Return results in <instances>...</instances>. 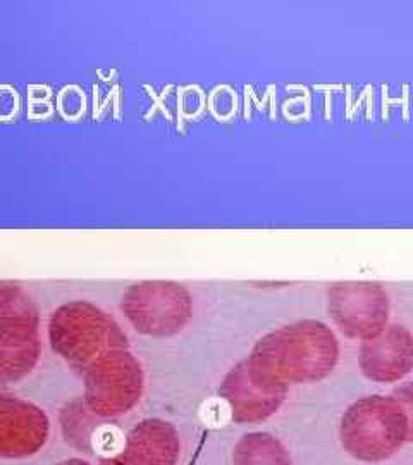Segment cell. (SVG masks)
<instances>
[{"label":"cell","instance_id":"52a82bcc","mask_svg":"<svg viewBox=\"0 0 413 465\" xmlns=\"http://www.w3.org/2000/svg\"><path fill=\"white\" fill-rule=\"evenodd\" d=\"M290 384L280 381L250 357L232 367L221 382L219 395L234 422L259 424L274 416L288 397Z\"/></svg>","mask_w":413,"mask_h":465},{"label":"cell","instance_id":"30bf717a","mask_svg":"<svg viewBox=\"0 0 413 465\" xmlns=\"http://www.w3.org/2000/svg\"><path fill=\"white\" fill-rule=\"evenodd\" d=\"M360 371L367 380L393 384L413 369V334L401 324H388L384 331L362 341Z\"/></svg>","mask_w":413,"mask_h":465},{"label":"cell","instance_id":"3957f363","mask_svg":"<svg viewBox=\"0 0 413 465\" xmlns=\"http://www.w3.org/2000/svg\"><path fill=\"white\" fill-rule=\"evenodd\" d=\"M341 445L357 460L380 462L408 441V420L393 397L370 395L353 401L341 417Z\"/></svg>","mask_w":413,"mask_h":465},{"label":"cell","instance_id":"5b68a950","mask_svg":"<svg viewBox=\"0 0 413 465\" xmlns=\"http://www.w3.org/2000/svg\"><path fill=\"white\" fill-rule=\"evenodd\" d=\"M86 409L97 417H116L130 412L142 399L145 374L130 349L102 353L82 372Z\"/></svg>","mask_w":413,"mask_h":465},{"label":"cell","instance_id":"7a4b0ae2","mask_svg":"<svg viewBox=\"0 0 413 465\" xmlns=\"http://www.w3.org/2000/svg\"><path fill=\"white\" fill-rule=\"evenodd\" d=\"M49 340L52 350L80 374L102 353L130 349L116 319L86 300L67 302L52 314Z\"/></svg>","mask_w":413,"mask_h":465},{"label":"cell","instance_id":"6da1fadb","mask_svg":"<svg viewBox=\"0 0 413 465\" xmlns=\"http://www.w3.org/2000/svg\"><path fill=\"white\" fill-rule=\"evenodd\" d=\"M248 357L280 381L310 384L334 371L339 343L328 324L303 319L267 332Z\"/></svg>","mask_w":413,"mask_h":465},{"label":"cell","instance_id":"4fadbf2b","mask_svg":"<svg viewBox=\"0 0 413 465\" xmlns=\"http://www.w3.org/2000/svg\"><path fill=\"white\" fill-rule=\"evenodd\" d=\"M391 397L397 400L401 409L405 411V416L408 420V441L413 443V380L399 384Z\"/></svg>","mask_w":413,"mask_h":465},{"label":"cell","instance_id":"ba28073f","mask_svg":"<svg viewBox=\"0 0 413 465\" xmlns=\"http://www.w3.org/2000/svg\"><path fill=\"white\" fill-rule=\"evenodd\" d=\"M328 312L345 336L365 341L388 328L389 297L379 282H334L328 288Z\"/></svg>","mask_w":413,"mask_h":465},{"label":"cell","instance_id":"7c38bea8","mask_svg":"<svg viewBox=\"0 0 413 465\" xmlns=\"http://www.w3.org/2000/svg\"><path fill=\"white\" fill-rule=\"evenodd\" d=\"M234 465H291L281 441L269 432L245 434L232 450Z\"/></svg>","mask_w":413,"mask_h":465},{"label":"cell","instance_id":"277c9868","mask_svg":"<svg viewBox=\"0 0 413 465\" xmlns=\"http://www.w3.org/2000/svg\"><path fill=\"white\" fill-rule=\"evenodd\" d=\"M40 355V311L34 300L21 284L0 282V381L23 380Z\"/></svg>","mask_w":413,"mask_h":465},{"label":"cell","instance_id":"5bb4252c","mask_svg":"<svg viewBox=\"0 0 413 465\" xmlns=\"http://www.w3.org/2000/svg\"><path fill=\"white\" fill-rule=\"evenodd\" d=\"M57 465H88L84 460H80V459H69V460H64V462H61V464Z\"/></svg>","mask_w":413,"mask_h":465},{"label":"cell","instance_id":"8fae6325","mask_svg":"<svg viewBox=\"0 0 413 465\" xmlns=\"http://www.w3.org/2000/svg\"><path fill=\"white\" fill-rule=\"evenodd\" d=\"M180 436L171 422L147 419L133 428L116 453L99 465H176Z\"/></svg>","mask_w":413,"mask_h":465},{"label":"cell","instance_id":"9c48e42d","mask_svg":"<svg viewBox=\"0 0 413 465\" xmlns=\"http://www.w3.org/2000/svg\"><path fill=\"white\" fill-rule=\"evenodd\" d=\"M47 438L45 412L0 386V459L30 457L45 445Z\"/></svg>","mask_w":413,"mask_h":465},{"label":"cell","instance_id":"8992f818","mask_svg":"<svg viewBox=\"0 0 413 465\" xmlns=\"http://www.w3.org/2000/svg\"><path fill=\"white\" fill-rule=\"evenodd\" d=\"M121 311L136 331L167 338L186 328L193 316V299L180 282H140L124 292Z\"/></svg>","mask_w":413,"mask_h":465}]
</instances>
